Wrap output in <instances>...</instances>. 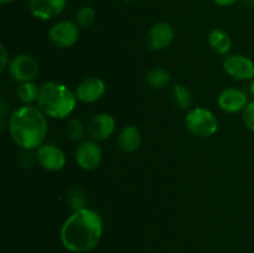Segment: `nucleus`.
<instances>
[{
    "label": "nucleus",
    "instance_id": "1",
    "mask_svg": "<svg viewBox=\"0 0 254 253\" xmlns=\"http://www.w3.org/2000/svg\"><path fill=\"white\" fill-rule=\"evenodd\" d=\"M103 218L97 211L86 207L73 211L62 223L60 241L71 253H87L94 250L103 236Z\"/></svg>",
    "mask_w": 254,
    "mask_h": 253
},
{
    "label": "nucleus",
    "instance_id": "2",
    "mask_svg": "<svg viewBox=\"0 0 254 253\" xmlns=\"http://www.w3.org/2000/svg\"><path fill=\"white\" fill-rule=\"evenodd\" d=\"M7 130L12 141L22 150H36L45 144L49 122L39 107L21 106L7 119Z\"/></svg>",
    "mask_w": 254,
    "mask_h": 253
},
{
    "label": "nucleus",
    "instance_id": "3",
    "mask_svg": "<svg viewBox=\"0 0 254 253\" xmlns=\"http://www.w3.org/2000/svg\"><path fill=\"white\" fill-rule=\"evenodd\" d=\"M77 97L67 84L57 81H47L40 86L37 107L47 118L66 119L73 113Z\"/></svg>",
    "mask_w": 254,
    "mask_h": 253
},
{
    "label": "nucleus",
    "instance_id": "4",
    "mask_svg": "<svg viewBox=\"0 0 254 253\" xmlns=\"http://www.w3.org/2000/svg\"><path fill=\"white\" fill-rule=\"evenodd\" d=\"M185 126L192 135L198 138H210L218 130L217 117L205 107L189 109L185 116Z\"/></svg>",
    "mask_w": 254,
    "mask_h": 253
},
{
    "label": "nucleus",
    "instance_id": "5",
    "mask_svg": "<svg viewBox=\"0 0 254 253\" xmlns=\"http://www.w3.org/2000/svg\"><path fill=\"white\" fill-rule=\"evenodd\" d=\"M7 72L12 77V79L19 83L31 82L35 81L36 77L39 76L40 64L31 55L20 54L10 60Z\"/></svg>",
    "mask_w": 254,
    "mask_h": 253
},
{
    "label": "nucleus",
    "instance_id": "6",
    "mask_svg": "<svg viewBox=\"0 0 254 253\" xmlns=\"http://www.w3.org/2000/svg\"><path fill=\"white\" fill-rule=\"evenodd\" d=\"M49 40L59 49H68L74 46L79 40V26L76 21L69 20L56 22L50 27Z\"/></svg>",
    "mask_w": 254,
    "mask_h": 253
},
{
    "label": "nucleus",
    "instance_id": "7",
    "mask_svg": "<svg viewBox=\"0 0 254 253\" xmlns=\"http://www.w3.org/2000/svg\"><path fill=\"white\" fill-rule=\"evenodd\" d=\"M74 160L82 170H96L103 160V150L99 146L98 141L93 139H87V140L81 141L76 148Z\"/></svg>",
    "mask_w": 254,
    "mask_h": 253
},
{
    "label": "nucleus",
    "instance_id": "8",
    "mask_svg": "<svg viewBox=\"0 0 254 253\" xmlns=\"http://www.w3.org/2000/svg\"><path fill=\"white\" fill-rule=\"evenodd\" d=\"M223 69L237 81H252L254 78V61L246 55L232 54L225 56Z\"/></svg>",
    "mask_w": 254,
    "mask_h": 253
},
{
    "label": "nucleus",
    "instance_id": "9",
    "mask_svg": "<svg viewBox=\"0 0 254 253\" xmlns=\"http://www.w3.org/2000/svg\"><path fill=\"white\" fill-rule=\"evenodd\" d=\"M36 160L42 169L51 173L62 170L66 166V154L55 144H42L36 149Z\"/></svg>",
    "mask_w": 254,
    "mask_h": 253
},
{
    "label": "nucleus",
    "instance_id": "10",
    "mask_svg": "<svg viewBox=\"0 0 254 253\" xmlns=\"http://www.w3.org/2000/svg\"><path fill=\"white\" fill-rule=\"evenodd\" d=\"M116 131V121L109 113H97L87 124V134L96 141H103L111 138Z\"/></svg>",
    "mask_w": 254,
    "mask_h": 253
},
{
    "label": "nucleus",
    "instance_id": "11",
    "mask_svg": "<svg viewBox=\"0 0 254 253\" xmlns=\"http://www.w3.org/2000/svg\"><path fill=\"white\" fill-rule=\"evenodd\" d=\"M106 82L99 77H87L77 84L74 93L77 101L81 103L89 104L99 101L106 93Z\"/></svg>",
    "mask_w": 254,
    "mask_h": 253
},
{
    "label": "nucleus",
    "instance_id": "12",
    "mask_svg": "<svg viewBox=\"0 0 254 253\" xmlns=\"http://www.w3.org/2000/svg\"><path fill=\"white\" fill-rule=\"evenodd\" d=\"M217 103L218 107L226 113L236 114L245 111L250 101H248V96L242 89L228 87V88L222 89L218 94Z\"/></svg>",
    "mask_w": 254,
    "mask_h": 253
},
{
    "label": "nucleus",
    "instance_id": "13",
    "mask_svg": "<svg viewBox=\"0 0 254 253\" xmlns=\"http://www.w3.org/2000/svg\"><path fill=\"white\" fill-rule=\"evenodd\" d=\"M67 6V0H30L29 9L32 16L41 21H50L60 16Z\"/></svg>",
    "mask_w": 254,
    "mask_h": 253
},
{
    "label": "nucleus",
    "instance_id": "14",
    "mask_svg": "<svg viewBox=\"0 0 254 253\" xmlns=\"http://www.w3.org/2000/svg\"><path fill=\"white\" fill-rule=\"evenodd\" d=\"M175 37L174 27L169 22L159 21L151 26L148 34V46L153 51H161L171 45Z\"/></svg>",
    "mask_w": 254,
    "mask_h": 253
},
{
    "label": "nucleus",
    "instance_id": "15",
    "mask_svg": "<svg viewBox=\"0 0 254 253\" xmlns=\"http://www.w3.org/2000/svg\"><path fill=\"white\" fill-rule=\"evenodd\" d=\"M141 133L135 126H126L118 135V145L124 153H134L140 148Z\"/></svg>",
    "mask_w": 254,
    "mask_h": 253
},
{
    "label": "nucleus",
    "instance_id": "16",
    "mask_svg": "<svg viewBox=\"0 0 254 253\" xmlns=\"http://www.w3.org/2000/svg\"><path fill=\"white\" fill-rule=\"evenodd\" d=\"M208 46L215 52L216 55L220 56H227L228 52L232 49V40L228 32H226L222 29H213L208 34Z\"/></svg>",
    "mask_w": 254,
    "mask_h": 253
},
{
    "label": "nucleus",
    "instance_id": "17",
    "mask_svg": "<svg viewBox=\"0 0 254 253\" xmlns=\"http://www.w3.org/2000/svg\"><path fill=\"white\" fill-rule=\"evenodd\" d=\"M39 93L40 86L34 81L22 82L16 88L17 99L21 102L22 106H32L39 99Z\"/></svg>",
    "mask_w": 254,
    "mask_h": 253
},
{
    "label": "nucleus",
    "instance_id": "18",
    "mask_svg": "<svg viewBox=\"0 0 254 253\" xmlns=\"http://www.w3.org/2000/svg\"><path fill=\"white\" fill-rule=\"evenodd\" d=\"M145 81L149 87L154 89H163L170 84L171 74L163 67H155L146 73Z\"/></svg>",
    "mask_w": 254,
    "mask_h": 253
},
{
    "label": "nucleus",
    "instance_id": "19",
    "mask_svg": "<svg viewBox=\"0 0 254 253\" xmlns=\"http://www.w3.org/2000/svg\"><path fill=\"white\" fill-rule=\"evenodd\" d=\"M173 98L176 106L181 109H191L192 106V93L184 83H175L173 86Z\"/></svg>",
    "mask_w": 254,
    "mask_h": 253
},
{
    "label": "nucleus",
    "instance_id": "20",
    "mask_svg": "<svg viewBox=\"0 0 254 253\" xmlns=\"http://www.w3.org/2000/svg\"><path fill=\"white\" fill-rule=\"evenodd\" d=\"M64 131L69 140L81 143L84 140V136L87 134V126H84L79 119L69 118L64 126Z\"/></svg>",
    "mask_w": 254,
    "mask_h": 253
},
{
    "label": "nucleus",
    "instance_id": "21",
    "mask_svg": "<svg viewBox=\"0 0 254 253\" xmlns=\"http://www.w3.org/2000/svg\"><path fill=\"white\" fill-rule=\"evenodd\" d=\"M97 19L96 10L92 6H82L74 15V21L79 27H91Z\"/></svg>",
    "mask_w": 254,
    "mask_h": 253
},
{
    "label": "nucleus",
    "instance_id": "22",
    "mask_svg": "<svg viewBox=\"0 0 254 253\" xmlns=\"http://www.w3.org/2000/svg\"><path fill=\"white\" fill-rule=\"evenodd\" d=\"M67 203L73 211L82 210L87 207V197L83 191L78 188H73L68 191L67 195Z\"/></svg>",
    "mask_w": 254,
    "mask_h": 253
},
{
    "label": "nucleus",
    "instance_id": "23",
    "mask_svg": "<svg viewBox=\"0 0 254 253\" xmlns=\"http://www.w3.org/2000/svg\"><path fill=\"white\" fill-rule=\"evenodd\" d=\"M243 121H245L246 126L254 133V101L250 102L243 111Z\"/></svg>",
    "mask_w": 254,
    "mask_h": 253
},
{
    "label": "nucleus",
    "instance_id": "24",
    "mask_svg": "<svg viewBox=\"0 0 254 253\" xmlns=\"http://www.w3.org/2000/svg\"><path fill=\"white\" fill-rule=\"evenodd\" d=\"M0 60H1V62H0V69H1V71H5L10 63V59L9 52H7L6 47H5L4 45H0Z\"/></svg>",
    "mask_w": 254,
    "mask_h": 253
},
{
    "label": "nucleus",
    "instance_id": "25",
    "mask_svg": "<svg viewBox=\"0 0 254 253\" xmlns=\"http://www.w3.org/2000/svg\"><path fill=\"white\" fill-rule=\"evenodd\" d=\"M216 5L218 6H223V7H227V6H232L235 5L236 2H238L240 0H212Z\"/></svg>",
    "mask_w": 254,
    "mask_h": 253
},
{
    "label": "nucleus",
    "instance_id": "26",
    "mask_svg": "<svg viewBox=\"0 0 254 253\" xmlns=\"http://www.w3.org/2000/svg\"><path fill=\"white\" fill-rule=\"evenodd\" d=\"M242 1L245 2V5H247V6L254 7V0H242Z\"/></svg>",
    "mask_w": 254,
    "mask_h": 253
},
{
    "label": "nucleus",
    "instance_id": "27",
    "mask_svg": "<svg viewBox=\"0 0 254 253\" xmlns=\"http://www.w3.org/2000/svg\"><path fill=\"white\" fill-rule=\"evenodd\" d=\"M250 92H251V94H252L253 98H254V78L252 79V81H251V83H250Z\"/></svg>",
    "mask_w": 254,
    "mask_h": 253
},
{
    "label": "nucleus",
    "instance_id": "28",
    "mask_svg": "<svg viewBox=\"0 0 254 253\" xmlns=\"http://www.w3.org/2000/svg\"><path fill=\"white\" fill-rule=\"evenodd\" d=\"M0 1H1V4H10V2H12L14 1V0H0Z\"/></svg>",
    "mask_w": 254,
    "mask_h": 253
},
{
    "label": "nucleus",
    "instance_id": "29",
    "mask_svg": "<svg viewBox=\"0 0 254 253\" xmlns=\"http://www.w3.org/2000/svg\"><path fill=\"white\" fill-rule=\"evenodd\" d=\"M124 2H127V4H130V2H133V1H135V0H123Z\"/></svg>",
    "mask_w": 254,
    "mask_h": 253
}]
</instances>
